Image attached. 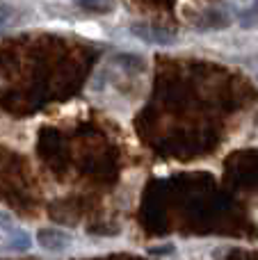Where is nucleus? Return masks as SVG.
<instances>
[{
	"label": "nucleus",
	"mask_w": 258,
	"mask_h": 260,
	"mask_svg": "<svg viewBox=\"0 0 258 260\" xmlns=\"http://www.w3.org/2000/svg\"><path fill=\"white\" fill-rule=\"evenodd\" d=\"M131 32L137 37V39L146 41V44H155V46H172L174 41H176V37H174L169 30L149 25V23H133Z\"/></svg>",
	"instance_id": "1"
},
{
	"label": "nucleus",
	"mask_w": 258,
	"mask_h": 260,
	"mask_svg": "<svg viewBox=\"0 0 258 260\" xmlns=\"http://www.w3.org/2000/svg\"><path fill=\"white\" fill-rule=\"evenodd\" d=\"M37 244L46 251H64L71 244V235L59 229H39L37 231Z\"/></svg>",
	"instance_id": "2"
},
{
	"label": "nucleus",
	"mask_w": 258,
	"mask_h": 260,
	"mask_svg": "<svg viewBox=\"0 0 258 260\" xmlns=\"http://www.w3.org/2000/svg\"><path fill=\"white\" fill-rule=\"evenodd\" d=\"M240 25L242 27H254V25H258V3L249 5V7H247L245 12L240 14Z\"/></svg>",
	"instance_id": "3"
},
{
	"label": "nucleus",
	"mask_w": 258,
	"mask_h": 260,
	"mask_svg": "<svg viewBox=\"0 0 258 260\" xmlns=\"http://www.w3.org/2000/svg\"><path fill=\"white\" fill-rule=\"evenodd\" d=\"M0 231H16V221L9 212H3L0 210Z\"/></svg>",
	"instance_id": "4"
},
{
	"label": "nucleus",
	"mask_w": 258,
	"mask_h": 260,
	"mask_svg": "<svg viewBox=\"0 0 258 260\" xmlns=\"http://www.w3.org/2000/svg\"><path fill=\"white\" fill-rule=\"evenodd\" d=\"M85 9H91V12H110L112 5H96V3H82Z\"/></svg>",
	"instance_id": "5"
}]
</instances>
